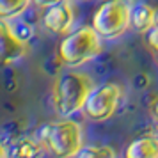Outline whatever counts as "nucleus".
<instances>
[{"label": "nucleus", "mask_w": 158, "mask_h": 158, "mask_svg": "<svg viewBox=\"0 0 158 158\" xmlns=\"http://www.w3.org/2000/svg\"><path fill=\"white\" fill-rule=\"evenodd\" d=\"M96 85L94 80L85 73L69 71L60 73L52 89V103L53 110L60 117H71L77 112L84 110V105L87 101V96Z\"/></svg>", "instance_id": "obj_1"}, {"label": "nucleus", "mask_w": 158, "mask_h": 158, "mask_svg": "<svg viewBox=\"0 0 158 158\" xmlns=\"http://www.w3.org/2000/svg\"><path fill=\"white\" fill-rule=\"evenodd\" d=\"M39 142L50 155L59 158L78 156L84 149V128L71 117H62L59 121L48 123L37 131Z\"/></svg>", "instance_id": "obj_2"}, {"label": "nucleus", "mask_w": 158, "mask_h": 158, "mask_svg": "<svg viewBox=\"0 0 158 158\" xmlns=\"http://www.w3.org/2000/svg\"><path fill=\"white\" fill-rule=\"evenodd\" d=\"M101 39L94 27H80L62 37L59 43V59L68 68H80L101 53Z\"/></svg>", "instance_id": "obj_3"}, {"label": "nucleus", "mask_w": 158, "mask_h": 158, "mask_svg": "<svg viewBox=\"0 0 158 158\" xmlns=\"http://www.w3.org/2000/svg\"><path fill=\"white\" fill-rule=\"evenodd\" d=\"M133 0H105L93 16V27L103 39H117L130 27Z\"/></svg>", "instance_id": "obj_4"}, {"label": "nucleus", "mask_w": 158, "mask_h": 158, "mask_svg": "<svg viewBox=\"0 0 158 158\" xmlns=\"http://www.w3.org/2000/svg\"><path fill=\"white\" fill-rule=\"evenodd\" d=\"M123 98H124V91L119 84L103 82L100 85L93 87L82 112L91 121H107L117 112Z\"/></svg>", "instance_id": "obj_5"}, {"label": "nucleus", "mask_w": 158, "mask_h": 158, "mask_svg": "<svg viewBox=\"0 0 158 158\" xmlns=\"http://www.w3.org/2000/svg\"><path fill=\"white\" fill-rule=\"evenodd\" d=\"M41 22L48 32L57 36H66L71 32L75 23V7L69 0H60L57 4H52L44 7Z\"/></svg>", "instance_id": "obj_6"}, {"label": "nucleus", "mask_w": 158, "mask_h": 158, "mask_svg": "<svg viewBox=\"0 0 158 158\" xmlns=\"http://www.w3.org/2000/svg\"><path fill=\"white\" fill-rule=\"evenodd\" d=\"M29 52L27 39H23L15 29L9 20L0 22V57L2 64L9 66L23 59Z\"/></svg>", "instance_id": "obj_7"}, {"label": "nucleus", "mask_w": 158, "mask_h": 158, "mask_svg": "<svg viewBox=\"0 0 158 158\" xmlns=\"http://www.w3.org/2000/svg\"><path fill=\"white\" fill-rule=\"evenodd\" d=\"M130 27L139 34H148L149 30L156 27V11L146 2H133L131 16H130Z\"/></svg>", "instance_id": "obj_8"}, {"label": "nucleus", "mask_w": 158, "mask_h": 158, "mask_svg": "<svg viewBox=\"0 0 158 158\" xmlns=\"http://www.w3.org/2000/svg\"><path fill=\"white\" fill-rule=\"evenodd\" d=\"M126 158H158V137L142 135L133 139L124 151Z\"/></svg>", "instance_id": "obj_9"}, {"label": "nucleus", "mask_w": 158, "mask_h": 158, "mask_svg": "<svg viewBox=\"0 0 158 158\" xmlns=\"http://www.w3.org/2000/svg\"><path fill=\"white\" fill-rule=\"evenodd\" d=\"M43 144L39 140H34L32 137H22L18 139L13 146H11V156L16 158H30V156H37L43 153Z\"/></svg>", "instance_id": "obj_10"}, {"label": "nucleus", "mask_w": 158, "mask_h": 158, "mask_svg": "<svg viewBox=\"0 0 158 158\" xmlns=\"http://www.w3.org/2000/svg\"><path fill=\"white\" fill-rule=\"evenodd\" d=\"M32 0H0V16L2 20H16L29 9Z\"/></svg>", "instance_id": "obj_11"}, {"label": "nucleus", "mask_w": 158, "mask_h": 158, "mask_svg": "<svg viewBox=\"0 0 158 158\" xmlns=\"http://www.w3.org/2000/svg\"><path fill=\"white\" fill-rule=\"evenodd\" d=\"M78 156L82 158H115L117 151L110 146H98V144H91V146H84V149L80 151Z\"/></svg>", "instance_id": "obj_12"}, {"label": "nucleus", "mask_w": 158, "mask_h": 158, "mask_svg": "<svg viewBox=\"0 0 158 158\" xmlns=\"http://www.w3.org/2000/svg\"><path fill=\"white\" fill-rule=\"evenodd\" d=\"M148 44H149V48H151V52H153L155 59L158 60V29L156 27L148 32Z\"/></svg>", "instance_id": "obj_13"}, {"label": "nucleus", "mask_w": 158, "mask_h": 158, "mask_svg": "<svg viewBox=\"0 0 158 158\" xmlns=\"http://www.w3.org/2000/svg\"><path fill=\"white\" fill-rule=\"evenodd\" d=\"M34 4H36L37 7H48V6H52V4H57V2H60V0H32Z\"/></svg>", "instance_id": "obj_14"}, {"label": "nucleus", "mask_w": 158, "mask_h": 158, "mask_svg": "<svg viewBox=\"0 0 158 158\" xmlns=\"http://www.w3.org/2000/svg\"><path fill=\"white\" fill-rule=\"evenodd\" d=\"M151 114H153V119L158 123V98H156V101L153 103V108H151Z\"/></svg>", "instance_id": "obj_15"}, {"label": "nucleus", "mask_w": 158, "mask_h": 158, "mask_svg": "<svg viewBox=\"0 0 158 158\" xmlns=\"http://www.w3.org/2000/svg\"><path fill=\"white\" fill-rule=\"evenodd\" d=\"M156 29H158V9H156Z\"/></svg>", "instance_id": "obj_16"}, {"label": "nucleus", "mask_w": 158, "mask_h": 158, "mask_svg": "<svg viewBox=\"0 0 158 158\" xmlns=\"http://www.w3.org/2000/svg\"><path fill=\"white\" fill-rule=\"evenodd\" d=\"M82 2H93V0H82Z\"/></svg>", "instance_id": "obj_17"}]
</instances>
